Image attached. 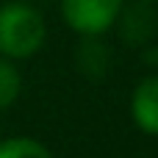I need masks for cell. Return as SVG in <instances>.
<instances>
[{"instance_id":"obj_1","label":"cell","mask_w":158,"mask_h":158,"mask_svg":"<svg viewBox=\"0 0 158 158\" xmlns=\"http://www.w3.org/2000/svg\"><path fill=\"white\" fill-rule=\"evenodd\" d=\"M44 42V19L25 3L0 6V53L8 58H28Z\"/></svg>"},{"instance_id":"obj_2","label":"cell","mask_w":158,"mask_h":158,"mask_svg":"<svg viewBox=\"0 0 158 158\" xmlns=\"http://www.w3.org/2000/svg\"><path fill=\"white\" fill-rule=\"evenodd\" d=\"M122 8V0H61L64 19L69 28L86 36H100L108 31Z\"/></svg>"},{"instance_id":"obj_3","label":"cell","mask_w":158,"mask_h":158,"mask_svg":"<svg viewBox=\"0 0 158 158\" xmlns=\"http://www.w3.org/2000/svg\"><path fill=\"white\" fill-rule=\"evenodd\" d=\"M131 114L144 133L158 136V78H147L136 86L131 100Z\"/></svg>"},{"instance_id":"obj_4","label":"cell","mask_w":158,"mask_h":158,"mask_svg":"<svg viewBox=\"0 0 158 158\" xmlns=\"http://www.w3.org/2000/svg\"><path fill=\"white\" fill-rule=\"evenodd\" d=\"M0 158H50V153L33 139H8L0 144Z\"/></svg>"},{"instance_id":"obj_5","label":"cell","mask_w":158,"mask_h":158,"mask_svg":"<svg viewBox=\"0 0 158 158\" xmlns=\"http://www.w3.org/2000/svg\"><path fill=\"white\" fill-rule=\"evenodd\" d=\"M81 69H86L89 75H103V69L108 67V53H106V44L100 42H86L81 44Z\"/></svg>"},{"instance_id":"obj_6","label":"cell","mask_w":158,"mask_h":158,"mask_svg":"<svg viewBox=\"0 0 158 158\" xmlns=\"http://www.w3.org/2000/svg\"><path fill=\"white\" fill-rule=\"evenodd\" d=\"M19 86H22V81H19V72L6 61V58H0V108H6V106H11L14 100H17V94H19Z\"/></svg>"}]
</instances>
